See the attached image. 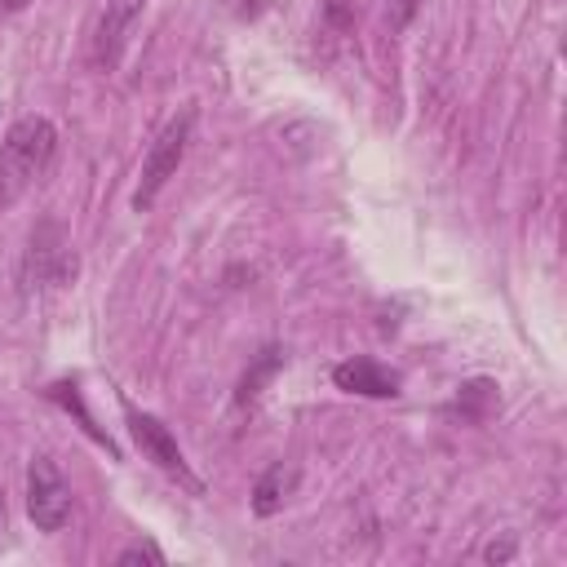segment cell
<instances>
[{
	"mask_svg": "<svg viewBox=\"0 0 567 567\" xmlns=\"http://www.w3.org/2000/svg\"><path fill=\"white\" fill-rule=\"evenodd\" d=\"M58 128L44 115H22L0 142V208L13 204L53 159Z\"/></svg>",
	"mask_w": 567,
	"mask_h": 567,
	"instance_id": "6da1fadb",
	"label": "cell"
},
{
	"mask_svg": "<svg viewBox=\"0 0 567 567\" xmlns=\"http://www.w3.org/2000/svg\"><path fill=\"white\" fill-rule=\"evenodd\" d=\"M190 128H195V106L177 111V115L159 128V137L151 142V151H146V159H142L137 190H133V208H137V213H146V208L159 199V190L168 186V177H177V164H182V155H186V146H190Z\"/></svg>",
	"mask_w": 567,
	"mask_h": 567,
	"instance_id": "7a4b0ae2",
	"label": "cell"
},
{
	"mask_svg": "<svg viewBox=\"0 0 567 567\" xmlns=\"http://www.w3.org/2000/svg\"><path fill=\"white\" fill-rule=\"evenodd\" d=\"M27 514L40 532H62L71 518V487L49 456H31L27 465Z\"/></svg>",
	"mask_w": 567,
	"mask_h": 567,
	"instance_id": "3957f363",
	"label": "cell"
},
{
	"mask_svg": "<svg viewBox=\"0 0 567 567\" xmlns=\"http://www.w3.org/2000/svg\"><path fill=\"white\" fill-rule=\"evenodd\" d=\"M128 412V430H133V439H137V447L164 470V474H173L177 483H186L190 492H199V478L190 474V465H186V456H182V447H177V439L151 416V412H137V408H124Z\"/></svg>",
	"mask_w": 567,
	"mask_h": 567,
	"instance_id": "277c9868",
	"label": "cell"
},
{
	"mask_svg": "<svg viewBox=\"0 0 567 567\" xmlns=\"http://www.w3.org/2000/svg\"><path fill=\"white\" fill-rule=\"evenodd\" d=\"M66 275H75V257H71L66 239L58 235V226H40V230L31 235V248H27V266H22V279H27V288L62 284Z\"/></svg>",
	"mask_w": 567,
	"mask_h": 567,
	"instance_id": "5b68a950",
	"label": "cell"
},
{
	"mask_svg": "<svg viewBox=\"0 0 567 567\" xmlns=\"http://www.w3.org/2000/svg\"><path fill=\"white\" fill-rule=\"evenodd\" d=\"M146 0H106L102 4V18H97V35H93V58L102 71H115L120 58H124V44H128V31L133 22L142 18Z\"/></svg>",
	"mask_w": 567,
	"mask_h": 567,
	"instance_id": "8992f818",
	"label": "cell"
},
{
	"mask_svg": "<svg viewBox=\"0 0 567 567\" xmlns=\"http://www.w3.org/2000/svg\"><path fill=\"white\" fill-rule=\"evenodd\" d=\"M332 381H337V390L363 394V399H394L399 385H403L399 372L377 363V359H346V363L332 368Z\"/></svg>",
	"mask_w": 567,
	"mask_h": 567,
	"instance_id": "52a82bcc",
	"label": "cell"
},
{
	"mask_svg": "<svg viewBox=\"0 0 567 567\" xmlns=\"http://www.w3.org/2000/svg\"><path fill=\"white\" fill-rule=\"evenodd\" d=\"M292 487H297V465L275 461V465L252 483V514H261V518L279 514V509H284V501L292 496Z\"/></svg>",
	"mask_w": 567,
	"mask_h": 567,
	"instance_id": "ba28073f",
	"label": "cell"
},
{
	"mask_svg": "<svg viewBox=\"0 0 567 567\" xmlns=\"http://www.w3.org/2000/svg\"><path fill=\"white\" fill-rule=\"evenodd\" d=\"M279 368H284V354H279V350H266V354L244 372V381H239V394H235V399H239V403H252V399L261 394V385H266Z\"/></svg>",
	"mask_w": 567,
	"mask_h": 567,
	"instance_id": "9c48e42d",
	"label": "cell"
},
{
	"mask_svg": "<svg viewBox=\"0 0 567 567\" xmlns=\"http://www.w3.org/2000/svg\"><path fill=\"white\" fill-rule=\"evenodd\" d=\"M492 403H496V385H492V381H465L461 394H456V408H461L465 416H474V421H478Z\"/></svg>",
	"mask_w": 567,
	"mask_h": 567,
	"instance_id": "30bf717a",
	"label": "cell"
},
{
	"mask_svg": "<svg viewBox=\"0 0 567 567\" xmlns=\"http://www.w3.org/2000/svg\"><path fill=\"white\" fill-rule=\"evenodd\" d=\"M120 567H133V563H164V554L155 549V545H128V549H120V558H115Z\"/></svg>",
	"mask_w": 567,
	"mask_h": 567,
	"instance_id": "8fae6325",
	"label": "cell"
},
{
	"mask_svg": "<svg viewBox=\"0 0 567 567\" xmlns=\"http://www.w3.org/2000/svg\"><path fill=\"white\" fill-rule=\"evenodd\" d=\"M412 13H416V0H390V9H385L390 31H403V27L412 22Z\"/></svg>",
	"mask_w": 567,
	"mask_h": 567,
	"instance_id": "7c38bea8",
	"label": "cell"
},
{
	"mask_svg": "<svg viewBox=\"0 0 567 567\" xmlns=\"http://www.w3.org/2000/svg\"><path fill=\"white\" fill-rule=\"evenodd\" d=\"M483 558H487V563H509V558H514V540H509V536H505V540H487V545H483Z\"/></svg>",
	"mask_w": 567,
	"mask_h": 567,
	"instance_id": "4fadbf2b",
	"label": "cell"
},
{
	"mask_svg": "<svg viewBox=\"0 0 567 567\" xmlns=\"http://www.w3.org/2000/svg\"><path fill=\"white\" fill-rule=\"evenodd\" d=\"M328 18H332V22L346 31V27L354 22V13H350V0H328Z\"/></svg>",
	"mask_w": 567,
	"mask_h": 567,
	"instance_id": "5bb4252c",
	"label": "cell"
},
{
	"mask_svg": "<svg viewBox=\"0 0 567 567\" xmlns=\"http://www.w3.org/2000/svg\"><path fill=\"white\" fill-rule=\"evenodd\" d=\"M4 532H9V505H4V487H0V540H4Z\"/></svg>",
	"mask_w": 567,
	"mask_h": 567,
	"instance_id": "9a60e30c",
	"label": "cell"
},
{
	"mask_svg": "<svg viewBox=\"0 0 567 567\" xmlns=\"http://www.w3.org/2000/svg\"><path fill=\"white\" fill-rule=\"evenodd\" d=\"M31 0H0V9H9V13H18V9H27Z\"/></svg>",
	"mask_w": 567,
	"mask_h": 567,
	"instance_id": "2e32d148",
	"label": "cell"
}]
</instances>
